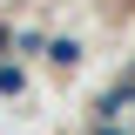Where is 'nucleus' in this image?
<instances>
[{
	"label": "nucleus",
	"mask_w": 135,
	"mask_h": 135,
	"mask_svg": "<svg viewBox=\"0 0 135 135\" xmlns=\"http://www.w3.org/2000/svg\"><path fill=\"white\" fill-rule=\"evenodd\" d=\"M7 41H14V34H7V27H0V47H7Z\"/></svg>",
	"instance_id": "nucleus-4"
},
{
	"label": "nucleus",
	"mask_w": 135,
	"mask_h": 135,
	"mask_svg": "<svg viewBox=\"0 0 135 135\" xmlns=\"http://www.w3.org/2000/svg\"><path fill=\"white\" fill-rule=\"evenodd\" d=\"M47 61L54 68H74V61H81V41H47Z\"/></svg>",
	"instance_id": "nucleus-1"
},
{
	"label": "nucleus",
	"mask_w": 135,
	"mask_h": 135,
	"mask_svg": "<svg viewBox=\"0 0 135 135\" xmlns=\"http://www.w3.org/2000/svg\"><path fill=\"white\" fill-rule=\"evenodd\" d=\"M0 95H27V74H20L14 61H0Z\"/></svg>",
	"instance_id": "nucleus-2"
},
{
	"label": "nucleus",
	"mask_w": 135,
	"mask_h": 135,
	"mask_svg": "<svg viewBox=\"0 0 135 135\" xmlns=\"http://www.w3.org/2000/svg\"><path fill=\"white\" fill-rule=\"evenodd\" d=\"M95 135H128V128H115V122H95Z\"/></svg>",
	"instance_id": "nucleus-3"
}]
</instances>
